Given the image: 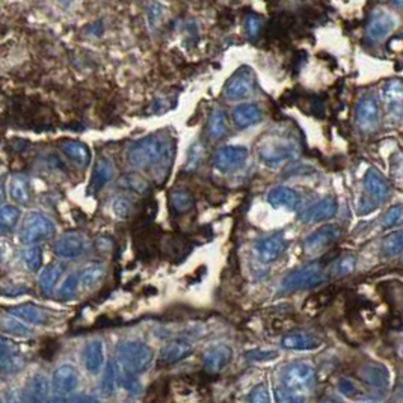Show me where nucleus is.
<instances>
[{
    "label": "nucleus",
    "mask_w": 403,
    "mask_h": 403,
    "mask_svg": "<svg viewBox=\"0 0 403 403\" xmlns=\"http://www.w3.org/2000/svg\"><path fill=\"white\" fill-rule=\"evenodd\" d=\"M114 174H115V166L112 164V160L107 157H98L94 165L93 176H91L88 192L93 195L98 194L100 190L105 189L109 185V181L114 178Z\"/></svg>",
    "instance_id": "nucleus-21"
},
{
    "label": "nucleus",
    "mask_w": 403,
    "mask_h": 403,
    "mask_svg": "<svg viewBox=\"0 0 403 403\" xmlns=\"http://www.w3.org/2000/svg\"><path fill=\"white\" fill-rule=\"evenodd\" d=\"M117 359L127 375H140L153 362V349L144 341L123 340L117 345Z\"/></svg>",
    "instance_id": "nucleus-3"
},
{
    "label": "nucleus",
    "mask_w": 403,
    "mask_h": 403,
    "mask_svg": "<svg viewBox=\"0 0 403 403\" xmlns=\"http://www.w3.org/2000/svg\"><path fill=\"white\" fill-rule=\"evenodd\" d=\"M275 402L277 403H305V396L291 391L286 387L275 388Z\"/></svg>",
    "instance_id": "nucleus-43"
},
{
    "label": "nucleus",
    "mask_w": 403,
    "mask_h": 403,
    "mask_svg": "<svg viewBox=\"0 0 403 403\" xmlns=\"http://www.w3.org/2000/svg\"><path fill=\"white\" fill-rule=\"evenodd\" d=\"M176 144L166 133H153L130 143L126 148L127 164L151 174V178L164 185L174 164Z\"/></svg>",
    "instance_id": "nucleus-1"
},
{
    "label": "nucleus",
    "mask_w": 403,
    "mask_h": 403,
    "mask_svg": "<svg viewBox=\"0 0 403 403\" xmlns=\"http://www.w3.org/2000/svg\"><path fill=\"white\" fill-rule=\"evenodd\" d=\"M267 203L274 209L296 210L300 206V195L295 189L287 186H274L267 192Z\"/></svg>",
    "instance_id": "nucleus-22"
},
{
    "label": "nucleus",
    "mask_w": 403,
    "mask_h": 403,
    "mask_svg": "<svg viewBox=\"0 0 403 403\" xmlns=\"http://www.w3.org/2000/svg\"><path fill=\"white\" fill-rule=\"evenodd\" d=\"M106 275V266L102 263H91L88 265L79 275V283L84 289H93L102 281Z\"/></svg>",
    "instance_id": "nucleus-37"
},
{
    "label": "nucleus",
    "mask_w": 403,
    "mask_h": 403,
    "mask_svg": "<svg viewBox=\"0 0 403 403\" xmlns=\"http://www.w3.org/2000/svg\"><path fill=\"white\" fill-rule=\"evenodd\" d=\"M257 154L267 166H277L287 160H293L300 154V145L295 135L283 132H269L257 144Z\"/></svg>",
    "instance_id": "nucleus-2"
},
{
    "label": "nucleus",
    "mask_w": 403,
    "mask_h": 403,
    "mask_svg": "<svg viewBox=\"0 0 403 403\" xmlns=\"http://www.w3.org/2000/svg\"><path fill=\"white\" fill-rule=\"evenodd\" d=\"M355 123L361 133H375L381 123V109L378 100L371 95H362L355 105Z\"/></svg>",
    "instance_id": "nucleus-7"
},
{
    "label": "nucleus",
    "mask_w": 403,
    "mask_h": 403,
    "mask_svg": "<svg viewBox=\"0 0 403 403\" xmlns=\"http://www.w3.org/2000/svg\"><path fill=\"white\" fill-rule=\"evenodd\" d=\"M23 263L27 270L38 272L43 266V251L39 246H27L23 251Z\"/></svg>",
    "instance_id": "nucleus-40"
},
{
    "label": "nucleus",
    "mask_w": 403,
    "mask_h": 403,
    "mask_svg": "<svg viewBox=\"0 0 403 403\" xmlns=\"http://www.w3.org/2000/svg\"><path fill=\"white\" fill-rule=\"evenodd\" d=\"M396 25L397 22L395 15L385 9H376L369 17L366 37L370 43H381L396 29Z\"/></svg>",
    "instance_id": "nucleus-11"
},
{
    "label": "nucleus",
    "mask_w": 403,
    "mask_h": 403,
    "mask_svg": "<svg viewBox=\"0 0 403 403\" xmlns=\"http://www.w3.org/2000/svg\"><path fill=\"white\" fill-rule=\"evenodd\" d=\"M5 194H6V190H5V183H4V180H0V204L4 203Z\"/></svg>",
    "instance_id": "nucleus-56"
},
{
    "label": "nucleus",
    "mask_w": 403,
    "mask_h": 403,
    "mask_svg": "<svg viewBox=\"0 0 403 403\" xmlns=\"http://www.w3.org/2000/svg\"><path fill=\"white\" fill-rule=\"evenodd\" d=\"M287 246L289 242L284 239L283 233H275L257 240L253 253L260 263L269 265L283 256Z\"/></svg>",
    "instance_id": "nucleus-10"
},
{
    "label": "nucleus",
    "mask_w": 403,
    "mask_h": 403,
    "mask_svg": "<svg viewBox=\"0 0 403 403\" xmlns=\"http://www.w3.org/2000/svg\"><path fill=\"white\" fill-rule=\"evenodd\" d=\"M9 313L20 320L27 322V324H32L37 326L46 325L47 320H48L46 311L37 307V305H32V304H23V305L13 307L11 310H9Z\"/></svg>",
    "instance_id": "nucleus-33"
},
{
    "label": "nucleus",
    "mask_w": 403,
    "mask_h": 403,
    "mask_svg": "<svg viewBox=\"0 0 403 403\" xmlns=\"http://www.w3.org/2000/svg\"><path fill=\"white\" fill-rule=\"evenodd\" d=\"M79 284L80 283H79V275L77 274L68 275L65 278L64 283H62V286H60V289H59V298L64 299V300L72 299L76 295V291L79 289Z\"/></svg>",
    "instance_id": "nucleus-45"
},
{
    "label": "nucleus",
    "mask_w": 403,
    "mask_h": 403,
    "mask_svg": "<svg viewBox=\"0 0 403 403\" xmlns=\"http://www.w3.org/2000/svg\"><path fill=\"white\" fill-rule=\"evenodd\" d=\"M338 390L348 397H354L357 395V387H355L354 382L349 381V379H341L338 382Z\"/></svg>",
    "instance_id": "nucleus-51"
},
{
    "label": "nucleus",
    "mask_w": 403,
    "mask_h": 403,
    "mask_svg": "<svg viewBox=\"0 0 403 403\" xmlns=\"http://www.w3.org/2000/svg\"><path fill=\"white\" fill-rule=\"evenodd\" d=\"M118 187L123 189L124 192H133L139 195H145L150 192L148 180L139 173H127L121 176V178L118 180Z\"/></svg>",
    "instance_id": "nucleus-35"
},
{
    "label": "nucleus",
    "mask_w": 403,
    "mask_h": 403,
    "mask_svg": "<svg viewBox=\"0 0 403 403\" xmlns=\"http://www.w3.org/2000/svg\"><path fill=\"white\" fill-rule=\"evenodd\" d=\"M0 261H2V249H0Z\"/></svg>",
    "instance_id": "nucleus-57"
},
{
    "label": "nucleus",
    "mask_w": 403,
    "mask_h": 403,
    "mask_svg": "<svg viewBox=\"0 0 403 403\" xmlns=\"http://www.w3.org/2000/svg\"><path fill=\"white\" fill-rule=\"evenodd\" d=\"M325 281V270L319 263L305 265L289 272L281 281L283 293H295V291L315 289Z\"/></svg>",
    "instance_id": "nucleus-5"
},
{
    "label": "nucleus",
    "mask_w": 403,
    "mask_h": 403,
    "mask_svg": "<svg viewBox=\"0 0 403 403\" xmlns=\"http://www.w3.org/2000/svg\"><path fill=\"white\" fill-rule=\"evenodd\" d=\"M248 359L253 361H269L277 358V352L274 350H249L245 355Z\"/></svg>",
    "instance_id": "nucleus-49"
},
{
    "label": "nucleus",
    "mask_w": 403,
    "mask_h": 403,
    "mask_svg": "<svg viewBox=\"0 0 403 403\" xmlns=\"http://www.w3.org/2000/svg\"><path fill=\"white\" fill-rule=\"evenodd\" d=\"M62 272L64 270L59 265H48L41 272H39L38 284H39V289H41L44 295L52 293L53 289L59 283L60 277H62Z\"/></svg>",
    "instance_id": "nucleus-36"
},
{
    "label": "nucleus",
    "mask_w": 403,
    "mask_h": 403,
    "mask_svg": "<svg viewBox=\"0 0 403 403\" xmlns=\"http://www.w3.org/2000/svg\"><path fill=\"white\" fill-rule=\"evenodd\" d=\"M257 77L251 67H240L231 74L224 86V97L227 102H240L254 93Z\"/></svg>",
    "instance_id": "nucleus-6"
},
{
    "label": "nucleus",
    "mask_w": 403,
    "mask_h": 403,
    "mask_svg": "<svg viewBox=\"0 0 403 403\" xmlns=\"http://www.w3.org/2000/svg\"><path fill=\"white\" fill-rule=\"evenodd\" d=\"M0 403H2V400H0Z\"/></svg>",
    "instance_id": "nucleus-59"
},
{
    "label": "nucleus",
    "mask_w": 403,
    "mask_h": 403,
    "mask_svg": "<svg viewBox=\"0 0 403 403\" xmlns=\"http://www.w3.org/2000/svg\"><path fill=\"white\" fill-rule=\"evenodd\" d=\"M60 151L65 157L72 160L73 164H76L80 168H86L89 165L91 160V150L80 140H64L62 144L59 145Z\"/></svg>",
    "instance_id": "nucleus-27"
},
{
    "label": "nucleus",
    "mask_w": 403,
    "mask_h": 403,
    "mask_svg": "<svg viewBox=\"0 0 403 403\" xmlns=\"http://www.w3.org/2000/svg\"><path fill=\"white\" fill-rule=\"evenodd\" d=\"M46 403H67V397H64V396H56V397L48 399Z\"/></svg>",
    "instance_id": "nucleus-55"
},
{
    "label": "nucleus",
    "mask_w": 403,
    "mask_h": 403,
    "mask_svg": "<svg viewBox=\"0 0 403 403\" xmlns=\"http://www.w3.org/2000/svg\"><path fill=\"white\" fill-rule=\"evenodd\" d=\"M233 358V350L227 345H216L204 352L203 366L207 374L218 375L223 371Z\"/></svg>",
    "instance_id": "nucleus-17"
},
{
    "label": "nucleus",
    "mask_w": 403,
    "mask_h": 403,
    "mask_svg": "<svg viewBox=\"0 0 403 403\" xmlns=\"http://www.w3.org/2000/svg\"><path fill=\"white\" fill-rule=\"evenodd\" d=\"M364 403H376V402H364Z\"/></svg>",
    "instance_id": "nucleus-58"
},
{
    "label": "nucleus",
    "mask_w": 403,
    "mask_h": 403,
    "mask_svg": "<svg viewBox=\"0 0 403 403\" xmlns=\"http://www.w3.org/2000/svg\"><path fill=\"white\" fill-rule=\"evenodd\" d=\"M341 236V230L337 225H325L315 231L304 240V253L315 257L324 253L331 245H334Z\"/></svg>",
    "instance_id": "nucleus-13"
},
{
    "label": "nucleus",
    "mask_w": 403,
    "mask_h": 403,
    "mask_svg": "<svg viewBox=\"0 0 403 403\" xmlns=\"http://www.w3.org/2000/svg\"><path fill=\"white\" fill-rule=\"evenodd\" d=\"M8 195L15 204L27 206L32 198V190H30V181L23 174H14L9 177L8 181Z\"/></svg>",
    "instance_id": "nucleus-25"
},
{
    "label": "nucleus",
    "mask_w": 403,
    "mask_h": 403,
    "mask_svg": "<svg viewBox=\"0 0 403 403\" xmlns=\"http://www.w3.org/2000/svg\"><path fill=\"white\" fill-rule=\"evenodd\" d=\"M169 206L173 209L176 215H185L189 213L190 210H194L195 207V197L192 192L183 187L173 189L169 192Z\"/></svg>",
    "instance_id": "nucleus-32"
},
{
    "label": "nucleus",
    "mask_w": 403,
    "mask_h": 403,
    "mask_svg": "<svg viewBox=\"0 0 403 403\" xmlns=\"http://www.w3.org/2000/svg\"><path fill=\"white\" fill-rule=\"evenodd\" d=\"M79 384V374L72 364L59 366L52 376V387L58 396H67L73 392Z\"/></svg>",
    "instance_id": "nucleus-19"
},
{
    "label": "nucleus",
    "mask_w": 403,
    "mask_h": 403,
    "mask_svg": "<svg viewBox=\"0 0 403 403\" xmlns=\"http://www.w3.org/2000/svg\"><path fill=\"white\" fill-rule=\"evenodd\" d=\"M281 346L290 350H313L320 346V341L307 332H290L281 338Z\"/></svg>",
    "instance_id": "nucleus-30"
},
{
    "label": "nucleus",
    "mask_w": 403,
    "mask_h": 403,
    "mask_svg": "<svg viewBox=\"0 0 403 403\" xmlns=\"http://www.w3.org/2000/svg\"><path fill=\"white\" fill-rule=\"evenodd\" d=\"M117 381H118V369L114 361H110L105 369V374L100 382V391L105 397L112 396L117 388Z\"/></svg>",
    "instance_id": "nucleus-38"
},
{
    "label": "nucleus",
    "mask_w": 403,
    "mask_h": 403,
    "mask_svg": "<svg viewBox=\"0 0 403 403\" xmlns=\"http://www.w3.org/2000/svg\"><path fill=\"white\" fill-rule=\"evenodd\" d=\"M5 329L8 332H11V334H14V336H27L29 334V331L23 325L17 324V322H14V320H6Z\"/></svg>",
    "instance_id": "nucleus-52"
},
{
    "label": "nucleus",
    "mask_w": 403,
    "mask_h": 403,
    "mask_svg": "<svg viewBox=\"0 0 403 403\" xmlns=\"http://www.w3.org/2000/svg\"><path fill=\"white\" fill-rule=\"evenodd\" d=\"M164 15V8L160 6L159 4H151V6L148 8V22L151 26H157L160 17Z\"/></svg>",
    "instance_id": "nucleus-50"
},
{
    "label": "nucleus",
    "mask_w": 403,
    "mask_h": 403,
    "mask_svg": "<svg viewBox=\"0 0 403 403\" xmlns=\"http://www.w3.org/2000/svg\"><path fill=\"white\" fill-rule=\"evenodd\" d=\"M402 231L396 230L390 233L384 240H382V245H381V253L384 257L391 258V257H396L402 253Z\"/></svg>",
    "instance_id": "nucleus-39"
},
{
    "label": "nucleus",
    "mask_w": 403,
    "mask_h": 403,
    "mask_svg": "<svg viewBox=\"0 0 403 403\" xmlns=\"http://www.w3.org/2000/svg\"><path fill=\"white\" fill-rule=\"evenodd\" d=\"M88 249V240L82 233L68 231L56 242L53 253L60 260H76L82 257Z\"/></svg>",
    "instance_id": "nucleus-12"
},
{
    "label": "nucleus",
    "mask_w": 403,
    "mask_h": 403,
    "mask_svg": "<svg viewBox=\"0 0 403 403\" xmlns=\"http://www.w3.org/2000/svg\"><path fill=\"white\" fill-rule=\"evenodd\" d=\"M97 246H98V251L100 253H110V249H112V240L110 239H106V237H102V239H98L97 240Z\"/></svg>",
    "instance_id": "nucleus-53"
},
{
    "label": "nucleus",
    "mask_w": 403,
    "mask_h": 403,
    "mask_svg": "<svg viewBox=\"0 0 403 403\" xmlns=\"http://www.w3.org/2000/svg\"><path fill=\"white\" fill-rule=\"evenodd\" d=\"M135 203L128 197H117L112 201V211L118 219H127L133 213Z\"/></svg>",
    "instance_id": "nucleus-41"
},
{
    "label": "nucleus",
    "mask_w": 403,
    "mask_h": 403,
    "mask_svg": "<svg viewBox=\"0 0 403 403\" xmlns=\"http://www.w3.org/2000/svg\"><path fill=\"white\" fill-rule=\"evenodd\" d=\"M23 366V358L20 355L18 348L11 340L0 337V370L2 371H17Z\"/></svg>",
    "instance_id": "nucleus-24"
},
{
    "label": "nucleus",
    "mask_w": 403,
    "mask_h": 403,
    "mask_svg": "<svg viewBox=\"0 0 403 403\" xmlns=\"http://www.w3.org/2000/svg\"><path fill=\"white\" fill-rule=\"evenodd\" d=\"M362 186H364V192L367 194V197L374 199L376 204H384L390 198L391 187L388 180L375 168H370L364 174Z\"/></svg>",
    "instance_id": "nucleus-16"
},
{
    "label": "nucleus",
    "mask_w": 403,
    "mask_h": 403,
    "mask_svg": "<svg viewBox=\"0 0 403 403\" xmlns=\"http://www.w3.org/2000/svg\"><path fill=\"white\" fill-rule=\"evenodd\" d=\"M203 159H204V147L201 145L199 143L194 144L189 150V157H187V162L185 165V169L186 171H195L201 165V162H203Z\"/></svg>",
    "instance_id": "nucleus-46"
},
{
    "label": "nucleus",
    "mask_w": 403,
    "mask_h": 403,
    "mask_svg": "<svg viewBox=\"0 0 403 403\" xmlns=\"http://www.w3.org/2000/svg\"><path fill=\"white\" fill-rule=\"evenodd\" d=\"M169 390L177 403H206L207 399V388L201 382L190 378L174 381Z\"/></svg>",
    "instance_id": "nucleus-14"
},
{
    "label": "nucleus",
    "mask_w": 403,
    "mask_h": 403,
    "mask_svg": "<svg viewBox=\"0 0 403 403\" xmlns=\"http://www.w3.org/2000/svg\"><path fill=\"white\" fill-rule=\"evenodd\" d=\"M357 265V257L354 256H345V257H341L338 258L334 266H332V272H334V275L336 277H345L348 274H350L352 270H354Z\"/></svg>",
    "instance_id": "nucleus-44"
},
{
    "label": "nucleus",
    "mask_w": 403,
    "mask_h": 403,
    "mask_svg": "<svg viewBox=\"0 0 403 403\" xmlns=\"http://www.w3.org/2000/svg\"><path fill=\"white\" fill-rule=\"evenodd\" d=\"M249 150L244 145H227L219 148L213 156V166L223 174L236 173L248 162Z\"/></svg>",
    "instance_id": "nucleus-9"
},
{
    "label": "nucleus",
    "mask_w": 403,
    "mask_h": 403,
    "mask_svg": "<svg viewBox=\"0 0 403 403\" xmlns=\"http://www.w3.org/2000/svg\"><path fill=\"white\" fill-rule=\"evenodd\" d=\"M249 403H272L270 392L267 390L266 384H258L253 390H251L248 396Z\"/></svg>",
    "instance_id": "nucleus-48"
},
{
    "label": "nucleus",
    "mask_w": 403,
    "mask_h": 403,
    "mask_svg": "<svg viewBox=\"0 0 403 403\" xmlns=\"http://www.w3.org/2000/svg\"><path fill=\"white\" fill-rule=\"evenodd\" d=\"M358 378L361 381H364L367 385L374 387L376 390L384 391L388 388V382H390L388 370L384 366L375 364V362H370V364L362 366L358 371Z\"/></svg>",
    "instance_id": "nucleus-23"
},
{
    "label": "nucleus",
    "mask_w": 403,
    "mask_h": 403,
    "mask_svg": "<svg viewBox=\"0 0 403 403\" xmlns=\"http://www.w3.org/2000/svg\"><path fill=\"white\" fill-rule=\"evenodd\" d=\"M382 100H384L385 105L388 106V110L391 115H395L397 121H400L402 117V82L399 79L391 80V82L385 84L382 88Z\"/></svg>",
    "instance_id": "nucleus-29"
},
{
    "label": "nucleus",
    "mask_w": 403,
    "mask_h": 403,
    "mask_svg": "<svg viewBox=\"0 0 403 403\" xmlns=\"http://www.w3.org/2000/svg\"><path fill=\"white\" fill-rule=\"evenodd\" d=\"M244 26L249 38H257L261 34V30L265 29V18L256 13H249L245 18Z\"/></svg>",
    "instance_id": "nucleus-42"
},
{
    "label": "nucleus",
    "mask_w": 403,
    "mask_h": 403,
    "mask_svg": "<svg viewBox=\"0 0 403 403\" xmlns=\"http://www.w3.org/2000/svg\"><path fill=\"white\" fill-rule=\"evenodd\" d=\"M403 218V210L400 204H396L395 207H391L387 210V213L382 218V227L384 228H392L402 223Z\"/></svg>",
    "instance_id": "nucleus-47"
},
{
    "label": "nucleus",
    "mask_w": 403,
    "mask_h": 403,
    "mask_svg": "<svg viewBox=\"0 0 403 403\" xmlns=\"http://www.w3.org/2000/svg\"><path fill=\"white\" fill-rule=\"evenodd\" d=\"M261 118H263L261 107L253 102L240 103L234 106L233 110H231V121H233L234 127L239 130L256 126L257 123H260Z\"/></svg>",
    "instance_id": "nucleus-18"
},
{
    "label": "nucleus",
    "mask_w": 403,
    "mask_h": 403,
    "mask_svg": "<svg viewBox=\"0 0 403 403\" xmlns=\"http://www.w3.org/2000/svg\"><path fill=\"white\" fill-rule=\"evenodd\" d=\"M55 234V223L41 211H27L25 218L20 220L18 237L25 246H38V244L53 239Z\"/></svg>",
    "instance_id": "nucleus-4"
},
{
    "label": "nucleus",
    "mask_w": 403,
    "mask_h": 403,
    "mask_svg": "<svg viewBox=\"0 0 403 403\" xmlns=\"http://www.w3.org/2000/svg\"><path fill=\"white\" fill-rule=\"evenodd\" d=\"M338 210L337 199L334 197H325L311 204L307 210L299 215V223L302 224H317L322 220L334 218Z\"/></svg>",
    "instance_id": "nucleus-15"
},
{
    "label": "nucleus",
    "mask_w": 403,
    "mask_h": 403,
    "mask_svg": "<svg viewBox=\"0 0 403 403\" xmlns=\"http://www.w3.org/2000/svg\"><path fill=\"white\" fill-rule=\"evenodd\" d=\"M67 403H98V402L88 396H73V397L67 399Z\"/></svg>",
    "instance_id": "nucleus-54"
},
{
    "label": "nucleus",
    "mask_w": 403,
    "mask_h": 403,
    "mask_svg": "<svg viewBox=\"0 0 403 403\" xmlns=\"http://www.w3.org/2000/svg\"><path fill=\"white\" fill-rule=\"evenodd\" d=\"M85 367L91 374H98L105 364V343L102 340H91L84 349Z\"/></svg>",
    "instance_id": "nucleus-28"
},
{
    "label": "nucleus",
    "mask_w": 403,
    "mask_h": 403,
    "mask_svg": "<svg viewBox=\"0 0 403 403\" xmlns=\"http://www.w3.org/2000/svg\"><path fill=\"white\" fill-rule=\"evenodd\" d=\"M192 345H190V341L183 340V338H177L169 341L166 343L162 349H160V354H159V361L160 364L164 366H173L177 364V362L183 361L185 358H187L190 354H192Z\"/></svg>",
    "instance_id": "nucleus-20"
},
{
    "label": "nucleus",
    "mask_w": 403,
    "mask_h": 403,
    "mask_svg": "<svg viewBox=\"0 0 403 403\" xmlns=\"http://www.w3.org/2000/svg\"><path fill=\"white\" fill-rule=\"evenodd\" d=\"M206 133L210 140H219L228 133V123H227V112L224 109L215 107L210 112Z\"/></svg>",
    "instance_id": "nucleus-31"
},
{
    "label": "nucleus",
    "mask_w": 403,
    "mask_h": 403,
    "mask_svg": "<svg viewBox=\"0 0 403 403\" xmlns=\"http://www.w3.org/2000/svg\"><path fill=\"white\" fill-rule=\"evenodd\" d=\"M48 381L44 375H35L29 379L23 392L25 403H46L48 397Z\"/></svg>",
    "instance_id": "nucleus-26"
},
{
    "label": "nucleus",
    "mask_w": 403,
    "mask_h": 403,
    "mask_svg": "<svg viewBox=\"0 0 403 403\" xmlns=\"http://www.w3.org/2000/svg\"><path fill=\"white\" fill-rule=\"evenodd\" d=\"M316 369L307 361H296L284 370L283 387L296 391L302 395L305 390H310L315 384Z\"/></svg>",
    "instance_id": "nucleus-8"
},
{
    "label": "nucleus",
    "mask_w": 403,
    "mask_h": 403,
    "mask_svg": "<svg viewBox=\"0 0 403 403\" xmlns=\"http://www.w3.org/2000/svg\"><path fill=\"white\" fill-rule=\"evenodd\" d=\"M22 220V211L15 206L0 207V236L14 233Z\"/></svg>",
    "instance_id": "nucleus-34"
}]
</instances>
